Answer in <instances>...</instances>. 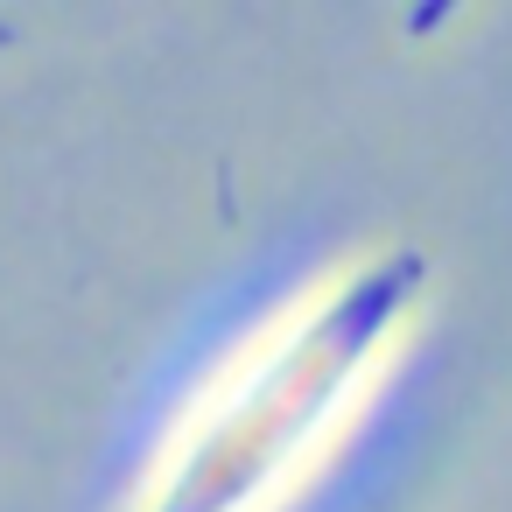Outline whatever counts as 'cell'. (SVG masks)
I'll return each instance as SVG.
<instances>
[{
	"label": "cell",
	"instance_id": "6da1fadb",
	"mask_svg": "<svg viewBox=\"0 0 512 512\" xmlns=\"http://www.w3.org/2000/svg\"><path fill=\"white\" fill-rule=\"evenodd\" d=\"M435 295V253L386 239L295 295L169 435L134 512H274L358 421Z\"/></svg>",
	"mask_w": 512,
	"mask_h": 512
}]
</instances>
